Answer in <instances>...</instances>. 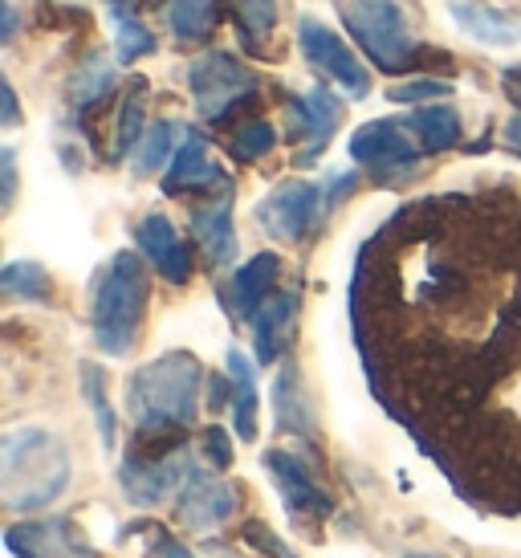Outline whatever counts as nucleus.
<instances>
[{"label": "nucleus", "instance_id": "f257e3e1", "mask_svg": "<svg viewBox=\"0 0 521 558\" xmlns=\"http://www.w3.org/2000/svg\"><path fill=\"white\" fill-rule=\"evenodd\" d=\"M199 391H204V363L192 351H168V355L143 363L126 379V416L143 440L180 436L196 424Z\"/></svg>", "mask_w": 521, "mask_h": 558}, {"label": "nucleus", "instance_id": "f03ea898", "mask_svg": "<svg viewBox=\"0 0 521 558\" xmlns=\"http://www.w3.org/2000/svg\"><path fill=\"white\" fill-rule=\"evenodd\" d=\"M152 286H147V265L143 253H114L94 269L90 281V326L98 351L110 359H126L135 351L143 318H147Z\"/></svg>", "mask_w": 521, "mask_h": 558}, {"label": "nucleus", "instance_id": "7ed1b4c3", "mask_svg": "<svg viewBox=\"0 0 521 558\" xmlns=\"http://www.w3.org/2000/svg\"><path fill=\"white\" fill-rule=\"evenodd\" d=\"M70 489V452L49 428H13L0 440V497L13 513H37Z\"/></svg>", "mask_w": 521, "mask_h": 558}, {"label": "nucleus", "instance_id": "20e7f679", "mask_svg": "<svg viewBox=\"0 0 521 558\" xmlns=\"http://www.w3.org/2000/svg\"><path fill=\"white\" fill-rule=\"evenodd\" d=\"M342 21L371 65L408 74L424 58V37L408 0H342Z\"/></svg>", "mask_w": 521, "mask_h": 558}, {"label": "nucleus", "instance_id": "39448f33", "mask_svg": "<svg viewBox=\"0 0 521 558\" xmlns=\"http://www.w3.org/2000/svg\"><path fill=\"white\" fill-rule=\"evenodd\" d=\"M187 90L204 123L229 126L241 110L257 102L260 82L237 53H204L187 65Z\"/></svg>", "mask_w": 521, "mask_h": 558}, {"label": "nucleus", "instance_id": "423d86ee", "mask_svg": "<svg viewBox=\"0 0 521 558\" xmlns=\"http://www.w3.org/2000/svg\"><path fill=\"white\" fill-rule=\"evenodd\" d=\"M351 159L375 184H403L420 168V143L403 119H371L351 135Z\"/></svg>", "mask_w": 521, "mask_h": 558}, {"label": "nucleus", "instance_id": "0eeeda50", "mask_svg": "<svg viewBox=\"0 0 521 558\" xmlns=\"http://www.w3.org/2000/svg\"><path fill=\"white\" fill-rule=\"evenodd\" d=\"M253 217H257V225L274 241H281V245H302L326 220V192L323 184H310V180H286L269 196H260Z\"/></svg>", "mask_w": 521, "mask_h": 558}, {"label": "nucleus", "instance_id": "6e6552de", "mask_svg": "<svg viewBox=\"0 0 521 558\" xmlns=\"http://www.w3.org/2000/svg\"><path fill=\"white\" fill-rule=\"evenodd\" d=\"M298 49H302V58H306L326 82H335L338 90H347L351 98H367L371 94V70L326 21L302 16V21H298Z\"/></svg>", "mask_w": 521, "mask_h": 558}, {"label": "nucleus", "instance_id": "1a4fd4ad", "mask_svg": "<svg viewBox=\"0 0 521 558\" xmlns=\"http://www.w3.org/2000/svg\"><path fill=\"white\" fill-rule=\"evenodd\" d=\"M192 469H196V461L187 452H168V457H138L135 452L119 469V485H123L131 506L152 510V506H163L168 497H180Z\"/></svg>", "mask_w": 521, "mask_h": 558}, {"label": "nucleus", "instance_id": "9d476101", "mask_svg": "<svg viewBox=\"0 0 521 558\" xmlns=\"http://www.w3.org/2000/svg\"><path fill=\"white\" fill-rule=\"evenodd\" d=\"M342 114H347V102H342L335 90H326V86H314V90L293 98L290 143L298 147V163H302V168L323 159V151L330 147V140H335L338 123H342Z\"/></svg>", "mask_w": 521, "mask_h": 558}, {"label": "nucleus", "instance_id": "9b49d317", "mask_svg": "<svg viewBox=\"0 0 521 558\" xmlns=\"http://www.w3.org/2000/svg\"><path fill=\"white\" fill-rule=\"evenodd\" d=\"M135 245L143 253V262L152 265L163 281H171V286H187L192 274H196V253H192V245L180 236V229L163 213H152V217L138 220Z\"/></svg>", "mask_w": 521, "mask_h": 558}, {"label": "nucleus", "instance_id": "f8f14e48", "mask_svg": "<svg viewBox=\"0 0 521 558\" xmlns=\"http://www.w3.org/2000/svg\"><path fill=\"white\" fill-rule=\"evenodd\" d=\"M241 510V489L232 481L204 477L199 469H192L187 485L175 497V513L192 534H213L229 522L232 513Z\"/></svg>", "mask_w": 521, "mask_h": 558}, {"label": "nucleus", "instance_id": "ddd939ff", "mask_svg": "<svg viewBox=\"0 0 521 558\" xmlns=\"http://www.w3.org/2000/svg\"><path fill=\"white\" fill-rule=\"evenodd\" d=\"M229 187L232 180L229 171L216 163L213 143L196 135V131H184V140H180L168 171H163V192L168 196H184V192H213V196H220Z\"/></svg>", "mask_w": 521, "mask_h": 558}, {"label": "nucleus", "instance_id": "4468645a", "mask_svg": "<svg viewBox=\"0 0 521 558\" xmlns=\"http://www.w3.org/2000/svg\"><path fill=\"white\" fill-rule=\"evenodd\" d=\"M260 465L269 473V481L277 485V494L286 501L290 518H326L330 513V497L314 481V473L306 469V461L290 449H265Z\"/></svg>", "mask_w": 521, "mask_h": 558}, {"label": "nucleus", "instance_id": "2eb2a0df", "mask_svg": "<svg viewBox=\"0 0 521 558\" xmlns=\"http://www.w3.org/2000/svg\"><path fill=\"white\" fill-rule=\"evenodd\" d=\"M277 278H281V257L277 253H257V257H249L245 265H237L225 281V311L237 318V323H253V314L277 294Z\"/></svg>", "mask_w": 521, "mask_h": 558}, {"label": "nucleus", "instance_id": "dca6fc26", "mask_svg": "<svg viewBox=\"0 0 521 558\" xmlns=\"http://www.w3.org/2000/svg\"><path fill=\"white\" fill-rule=\"evenodd\" d=\"M448 16L469 41L489 49H509L521 41V16L489 0H445Z\"/></svg>", "mask_w": 521, "mask_h": 558}, {"label": "nucleus", "instance_id": "f3484780", "mask_svg": "<svg viewBox=\"0 0 521 558\" xmlns=\"http://www.w3.org/2000/svg\"><path fill=\"white\" fill-rule=\"evenodd\" d=\"M4 543L16 558H94L90 546L77 543L70 522L46 518V522H16L4 530Z\"/></svg>", "mask_w": 521, "mask_h": 558}, {"label": "nucleus", "instance_id": "a211bd4d", "mask_svg": "<svg viewBox=\"0 0 521 558\" xmlns=\"http://www.w3.org/2000/svg\"><path fill=\"white\" fill-rule=\"evenodd\" d=\"M293 330H298V294L277 290L253 314V359H257V367H274L277 359L290 351Z\"/></svg>", "mask_w": 521, "mask_h": 558}, {"label": "nucleus", "instance_id": "6ab92c4d", "mask_svg": "<svg viewBox=\"0 0 521 558\" xmlns=\"http://www.w3.org/2000/svg\"><path fill=\"white\" fill-rule=\"evenodd\" d=\"M192 236L213 269H229L237 262V229H232V187L216 201L192 208Z\"/></svg>", "mask_w": 521, "mask_h": 558}, {"label": "nucleus", "instance_id": "aec40b11", "mask_svg": "<svg viewBox=\"0 0 521 558\" xmlns=\"http://www.w3.org/2000/svg\"><path fill=\"white\" fill-rule=\"evenodd\" d=\"M114 82H119V70H114V62H110V58H102V53L86 58V62L74 70L70 86H65L70 110H74V114H94V110H102L110 102Z\"/></svg>", "mask_w": 521, "mask_h": 558}, {"label": "nucleus", "instance_id": "412c9836", "mask_svg": "<svg viewBox=\"0 0 521 558\" xmlns=\"http://www.w3.org/2000/svg\"><path fill=\"white\" fill-rule=\"evenodd\" d=\"M403 123L415 135L424 156H440V151H452L460 143V114L445 102L412 107V114H403Z\"/></svg>", "mask_w": 521, "mask_h": 558}, {"label": "nucleus", "instance_id": "4be33fe9", "mask_svg": "<svg viewBox=\"0 0 521 558\" xmlns=\"http://www.w3.org/2000/svg\"><path fill=\"white\" fill-rule=\"evenodd\" d=\"M159 9L168 33L184 46L208 41L220 25V0H159Z\"/></svg>", "mask_w": 521, "mask_h": 558}, {"label": "nucleus", "instance_id": "5701e85b", "mask_svg": "<svg viewBox=\"0 0 521 558\" xmlns=\"http://www.w3.org/2000/svg\"><path fill=\"white\" fill-rule=\"evenodd\" d=\"M253 363H257V359H245L241 351H229V359H225L229 379H232V428H237L241 440H257L260 396H257V375H253Z\"/></svg>", "mask_w": 521, "mask_h": 558}, {"label": "nucleus", "instance_id": "b1692460", "mask_svg": "<svg viewBox=\"0 0 521 558\" xmlns=\"http://www.w3.org/2000/svg\"><path fill=\"white\" fill-rule=\"evenodd\" d=\"M277 0H232V29L249 53H269V41L277 33Z\"/></svg>", "mask_w": 521, "mask_h": 558}, {"label": "nucleus", "instance_id": "393cba45", "mask_svg": "<svg viewBox=\"0 0 521 558\" xmlns=\"http://www.w3.org/2000/svg\"><path fill=\"white\" fill-rule=\"evenodd\" d=\"M184 140V126L180 123H152L147 126V135L135 143V151H131V175L135 180H147L155 171H163L175 156V147Z\"/></svg>", "mask_w": 521, "mask_h": 558}, {"label": "nucleus", "instance_id": "a878e982", "mask_svg": "<svg viewBox=\"0 0 521 558\" xmlns=\"http://www.w3.org/2000/svg\"><path fill=\"white\" fill-rule=\"evenodd\" d=\"M147 82L135 78L123 94V107H119V123H114V159H126L135 151V143L147 135Z\"/></svg>", "mask_w": 521, "mask_h": 558}, {"label": "nucleus", "instance_id": "bb28decb", "mask_svg": "<svg viewBox=\"0 0 521 558\" xmlns=\"http://www.w3.org/2000/svg\"><path fill=\"white\" fill-rule=\"evenodd\" d=\"M0 290L21 302H49L53 298V278L46 274V265L37 262H9L0 269Z\"/></svg>", "mask_w": 521, "mask_h": 558}, {"label": "nucleus", "instance_id": "cd10ccee", "mask_svg": "<svg viewBox=\"0 0 521 558\" xmlns=\"http://www.w3.org/2000/svg\"><path fill=\"white\" fill-rule=\"evenodd\" d=\"M82 391H86V400H90L94 424H98V440H102V449L110 452L114 449V436H119V416H114V408H110L107 375H102V367L82 363Z\"/></svg>", "mask_w": 521, "mask_h": 558}, {"label": "nucleus", "instance_id": "c85d7f7f", "mask_svg": "<svg viewBox=\"0 0 521 558\" xmlns=\"http://www.w3.org/2000/svg\"><path fill=\"white\" fill-rule=\"evenodd\" d=\"M274 147H277V126L265 123V119H249V123H241L229 140L232 159H241V163H257V159L274 156Z\"/></svg>", "mask_w": 521, "mask_h": 558}, {"label": "nucleus", "instance_id": "c756f323", "mask_svg": "<svg viewBox=\"0 0 521 558\" xmlns=\"http://www.w3.org/2000/svg\"><path fill=\"white\" fill-rule=\"evenodd\" d=\"M119 25H114V53H119V62H138V58H147L155 53V33L135 21V16H114Z\"/></svg>", "mask_w": 521, "mask_h": 558}, {"label": "nucleus", "instance_id": "7c9ffc66", "mask_svg": "<svg viewBox=\"0 0 521 558\" xmlns=\"http://www.w3.org/2000/svg\"><path fill=\"white\" fill-rule=\"evenodd\" d=\"M452 90H457V86L445 78H412V82L391 86L387 98H391V102H403V107H424V102H445V98H452Z\"/></svg>", "mask_w": 521, "mask_h": 558}, {"label": "nucleus", "instance_id": "2f4dec72", "mask_svg": "<svg viewBox=\"0 0 521 558\" xmlns=\"http://www.w3.org/2000/svg\"><path fill=\"white\" fill-rule=\"evenodd\" d=\"M199 452H204V461L216 469V473H225L232 469V440H229V428H220V424H208L204 433H199Z\"/></svg>", "mask_w": 521, "mask_h": 558}, {"label": "nucleus", "instance_id": "473e14b6", "mask_svg": "<svg viewBox=\"0 0 521 558\" xmlns=\"http://www.w3.org/2000/svg\"><path fill=\"white\" fill-rule=\"evenodd\" d=\"M245 543L253 546V550H265V555H274V558H293L290 546H281L277 543V534L269 526H260V522H249L245 526Z\"/></svg>", "mask_w": 521, "mask_h": 558}, {"label": "nucleus", "instance_id": "72a5a7b5", "mask_svg": "<svg viewBox=\"0 0 521 558\" xmlns=\"http://www.w3.org/2000/svg\"><path fill=\"white\" fill-rule=\"evenodd\" d=\"M152 558H196V555H192L184 543H175L171 534L159 530V538H155V546H152Z\"/></svg>", "mask_w": 521, "mask_h": 558}, {"label": "nucleus", "instance_id": "f704fd0d", "mask_svg": "<svg viewBox=\"0 0 521 558\" xmlns=\"http://www.w3.org/2000/svg\"><path fill=\"white\" fill-rule=\"evenodd\" d=\"M0 163H4V204H13V196H16V156H13V147H4V151H0Z\"/></svg>", "mask_w": 521, "mask_h": 558}, {"label": "nucleus", "instance_id": "c9c22d12", "mask_svg": "<svg viewBox=\"0 0 521 558\" xmlns=\"http://www.w3.org/2000/svg\"><path fill=\"white\" fill-rule=\"evenodd\" d=\"M21 123V110H16V94H13V86L4 82V126H16Z\"/></svg>", "mask_w": 521, "mask_h": 558}, {"label": "nucleus", "instance_id": "e433bc0d", "mask_svg": "<svg viewBox=\"0 0 521 558\" xmlns=\"http://www.w3.org/2000/svg\"><path fill=\"white\" fill-rule=\"evenodd\" d=\"M506 94L521 107V65H509L506 70Z\"/></svg>", "mask_w": 521, "mask_h": 558}, {"label": "nucleus", "instance_id": "4c0bfd02", "mask_svg": "<svg viewBox=\"0 0 521 558\" xmlns=\"http://www.w3.org/2000/svg\"><path fill=\"white\" fill-rule=\"evenodd\" d=\"M506 143L513 147V151H521V114H513L506 123Z\"/></svg>", "mask_w": 521, "mask_h": 558}, {"label": "nucleus", "instance_id": "58836bf2", "mask_svg": "<svg viewBox=\"0 0 521 558\" xmlns=\"http://www.w3.org/2000/svg\"><path fill=\"white\" fill-rule=\"evenodd\" d=\"M107 4H110V9H119V4H123V0H107Z\"/></svg>", "mask_w": 521, "mask_h": 558}, {"label": "nucleus", "instance_id": "ea45409f", "mask_svg": "<svg viewBox=\"0 0 521 558\" xmlns=\"http://www.w3.org/2000/svg\"><path fill=\"white\" fill-rule=\"evenodd\" d=\"M412 558H424V555H412Z\"/></svg>", "mask_w": 521, "mask_h": 558}]
</instances>
